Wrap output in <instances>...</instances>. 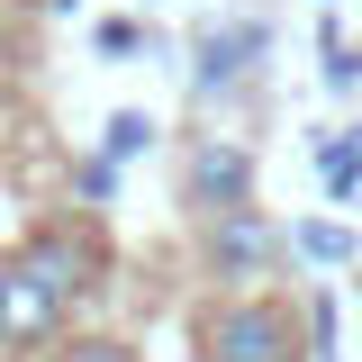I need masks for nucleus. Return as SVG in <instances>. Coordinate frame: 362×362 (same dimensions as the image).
Wrapping results in <instances>:
<instances>
[{"instance_id": "1", "label": "nucleus", "mask_w": 362, "mask_h": 362, "mask_svg": "<svg viewBox=\"0 0 362 362\" xmlns=\"http://www.w3.org/2000/svg\"><path fill=\"white\" fill-rule=\"evenodd\" d=\"M190 362H317L308 354V299L299 290H199L190 317Z\"/></svg>"}, {"instance_id": "2", "label": "nucleus", "mask_w": 362, "mask_h": 362, "mask_svg": "<svg viewBox=\"0 0 362 362\" xmlns=\"http://www.w3.org/2000/svg\"><path fill=\"white\" fill-rule=\"evenodd\" d=\"M272 18L263 9H218V18H199L190 28V109H199V127H226L245 100H263V73H272Z\"/></svg>"}, {"instance_id": "3", "label": "nucleus", "mask_w": 362, "mask_h": 362, "mask_svg": "<svg viewBox=\"0 0 362 362\" xmlns=\"http://www.w3.org/2000/svg\"><path fill=\"white\" fill-rule=\"evenodd\" d=\"M254 199H263V154L235 127H190L173 145V209H181V226L235 218V209H254Z\"/></svg>"}, {"instance_id": "4", "label": "nucleus", "mask_w": 362, "mask_h": 362, "mask_svg": "<svg viewBox=\"0 0 362 362\" xmlns=\"http://www.w3.org/2000/svg\"><path fill=\"white\" fill-rule=\"evenodd\" d=\"M190 263H199L209 290H263V281L290 272V226L254 199V209H235V218L190 226Z\"/></svg>"}, {"instance_id": "5", "label": "nucleus", "mask_w": 362, "mask_h": 362, "mask_svg": "<svg viewBox=\"0 0 362 362\" xmlns=\"http://www.w3.org/2000/svg\"><path fill=\"white\" fill-rule=\"evenodd\" d=\"M64 335H73V308H64V299L37 281V263L9 245V254H0V354L9 362L18 354H54Z\"/></svg>"}, {"instance_id": "6", "label": "nucleus", "mask_w": 362, "mask_h": 362, "mask_svg": "<svg viewBox=\"0 0 362 362\" xmlns=\"http://www.w3.org/2000/svg\"><path fill=\"white\" fill-rule=\"evenodd\" d=\"M290 263H317V272H344V263H354L362 272V235L344 218H299V226H290Z\"/></svg>"}, {"instance_id": "7", "label": "nucleus", "mask_w": 362, "mask_h": 362, "mask_svg": "<svg viewBox=\"0 0 362 362\" xmlns=\"http://www.w3.org/2000/svg\"><path fill=\"white\" fill-rule=\"evenodd\" d=\"M317 181H326L335 209L362 199V127H317Z\"/></svg>"}, {"instance_id": "8", "label": "nucleus", "mask_w": 362, "mask_h": 362, "mask_svg": "<svg viewBox=\"0 0 362 362\" xmlns=\"http://www.w3.org/2000/svg\"><path fill=\"white\" fill-rule=\"evenodd\" d=\"M154 145H163V118H154V109H109V118H100V154H109V163H145Z\"/></svg>"}, {"instance_id": "9", "label": "nucleus", "mask_w": 362, "mask_h": 362, "mask_svg": "<svg viewBox=\"0 0 362 362\" xmlns=\"http://www.w3.org/2000/svg\"><path fill=\"white\" fill-rule=\"evenodd\" d=\"M45 362H145V344L136 335H109V326H73Z\"/></svg>"}, {"instance_id": "10", "label": "nucleus", "mask_w": 362, "mask_h": 362, "mask_svg": "<svg viewBox=\"0 0 362 362\" xmlns=\"http://www.w3.org/2000/svg\"><path fill=\"white\" fill-rule=\"evenodd\" d=\"M317 54H326V90L344 100V90H362V45L335 28V9H326V28H317Z\"/></svg>"}, {"instance_id": "11", "label": "nucleus", "mask_w": 362, "mask_h": 362, "mask_svg": "<svg viewBox=\"0 0 362 362\" xmlns=\"http://www.w3.org/2000/svg\"><path fill=\"white\" fill-rule=\"evenodd\" d=\"M118 181H127V163H109L100 145H90V154H73V190H82V209H90V218L118 199Z\"/></svg>"}, {"instance_id": "12", "label": "nucleus", "mask_w": 362, "mask_h": 362, "mask_svg": "<svg viewBox=\"0 0 362 362\" xmlns=\"http://www.w3.org/2000/svg\"><path fill=\"white\" fill-rule=\"evenodd\" d=\"M90 45L118 64V54H136V45H154V28H145V9H136V18H100V28H90Z\"/></svg>"}, {"instance_id": "13", "label": "nucleus", "mask_w": 362, "mask_h": 362, "mask_svg": "<svg viewBox=\"0 0 362 362\" xmlns=\"http://www.w3.org/2000/svg\"><path fill=\"white\" fill-rule=\"evenodd\" d=\"M9 9H28V18H73L82 0H9Z\"/></svg>"}, {"instance_id": "14", "label": "nucleus", "mask_w": 362, "mask_h": 362, "mask_svg": "<svg viewBox=\"0 0 362 362\" xmlns=\"http://www.w3.org/2000/svg\"><path fill=\"white\" fill-rule=\"evenodd\" d=\"M136 9H163V0H136Z\"/></svg>"}, {"instance_id": "15", "label": "nucleus", "mask_w": 362, "mask_h": 362, "mask_svg": "<svg viewBox=\"0 0 362 362\" xmlns=\"http://www.w3.org/2000/svg\"><path fill=\"white\" fill-rule=\"evenodd\" d=\"M326 9H344V0H326Z\"/></svg>"}, {"instance_id": "16", "label": "nucleus", "mask_w": 362, "mask_h": 362, "mask_svg": "<svg viewBox=\"0 0 362 362\" xmlns=\"http://www.w3.org/2000/svg\"><path fill=\"white\" fill-rule=\"evenodd\" d=\"M0 362H9V354H0Z\"/></svg>"}]
</instances>
